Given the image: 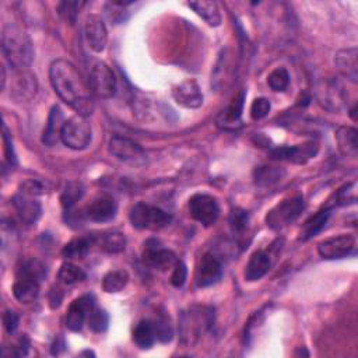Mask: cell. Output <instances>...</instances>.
<instances>
[{
  "mask_svg": "<svg viewBox=\"0 0 358 358\" xmlns=\"http://www.w3.org/2000/svg\"><path fill=\"white\" fill-rule=\"evenodd\" d=\"M94 245V237H80L72 239L62 249V255L66 259H83L87 257L91 246Z\"/></svg>",
  "mask_w": 358,
  "mask_h": 358,
  "instance_id": "cell-27",
  "label": "cell"
},
{
  "mask_svg": "<svg viewBox=\"0 0 358 358\" xmlns=\"http://www.w3.org/2000/svg\"><path fill=\"white\" fill-rule=\"evenodd\" d=\"M94 243H98L102 250L108 253H118L125 249L126 238L119 231H110L106 234H101L98 238L94 237Z\"/></svg>",
  "mask_w": 358,
  "mask_h": 358,
  "instance_id": "cell-28",
  "label": "cell"
},
{
  "mask_svg": "<svg viewBox=\"0 0 358 358\" xmlns=\"http://www.w3.org/2000/svg\"><path fill=\"white\" fill-rule=\"evenodd\" d=\"M13 206L19 213L20 219L27 226H34L41 219L42 208L38 196L34 193L19 189V192L13 196Z\"/></svg>",
  "mask_w": 358,
  "mask_h": 358,
  "instance_id": "cell-14",
  "label": "cell"
},
{
  "mask_svg": "<svg viewBox=\"0 0 358 358\" xmlns=\"http://www.w3.org/2000/svg\"><path fill=\"white\" fill-rule=\"evenodd\" d=\"M3 55L16 70L27 69L34 59V48L30 37L16 24H6L2 31Z\"/></svg>",
  "mask_w": 358,
  "mask_h": 358,
  "instance_id": "cell-2",
  "label": "cell"
},
{
  "mask_svg": "<svg viewBox=\"0 0 358 358\" xmlns=\"http://www.w3.org/2000/svg\"><path fill=\"white\" fill-rule=\"evenodd\" d=\"M59 280L63 283V284H68V286H72V284H76V283H81L86 280V273L83 269H80L79 266L70 263V262H66L61 266L59 269Z\"/></svg>",
  "mask_w": 358,
  "mask_h": 358,
  "instance_id": "cell-33",
  "label": "cell"
},
{
  "mask_svg": "<svg viewBox=\"0 0 358 358\" xmlns=\"http://www.w3.org/2000/svg\"><path fill=\"white\" fill-rule=\"evenodd\" d=\"M83 6H86V2H62L59 3L58 10L65 21H68L69 24H74Z\"/></svg>",
  "mask_w": 358,
  "mask_h": 358,
  "instance_id": "cell-36",
  "label": "cell"
},
{
  "mask_svg": "<svg viewBox=\"0 0 358 358\" xmlns=\"http://www.w3.org/2000/svg\"><path fill=\"white\" fill-rule=\"evenodd\" d=\"M118 212L117 201L107 195L95 197L84 210L87 220L94 223H107L115 219Z\"/></svg>",
  "mask_w": 358,
  "mask_h": 358,
  "instance_id": "cell-16",
  "label": "cell"
},
{
  "mask_svg": "<svg viewBox=\"0 0 358 358\" xmlns=\"http://www.w3.org/2000/svg\"><path fill=\"white\" fill-rule=\"evenodd\" d=\"M284 175L283 171L276 170L273 167H259L255 171V179H257L258 185H272L275 182H277L279 179H281V177Z\"/></svg>",
  "mask_w": 358,
  "mask_h": 358,
  "instance_id": "cell-34",
  "label": "cell"
},
{
  "mask_svg": "<svg viewBox=\"0 0 358 358\" xmlns=\"http://www.w3.org/2000/svg\"><path fill=\"white\" fill-rule=\"evenodd\" d=\"M2 140H3V152H5V160L10 167H14L17 164V157L14 152V147H13V141L9 133V129L6 128V125H3V135H2Z\"/></svg>",
  "mask_w": 358,
  "mask_h": 358,
  "instance_id": "cell-39",
  "label": "cell"
},
{
  "mask_svg": "<svg viewBox=\"0 0 358 358\" xmlns=\"http://www.w3.org/2000/svg\"><path fill=\"white\" fill-rule=\"evenodd\" d=\"M155 328H156V337L159 341L161 343H168L172 340V336H174V329L171 326V324L161 318V319H157L155 322Z\"/></svg>",
  "mask_w": 358,
  "mask_h": 358,
  "instance_id": "cell-40",
  "label": "cell"
},
{
  "mask_svg": "<svg viewBox=\"0 0 358 358\" xmlns=\"http://www.w3.org/2000/svg\"><path fill=\"white\" fill-rule=\"evenodd\" d=\"M84 195V186L81 182H69L61 196V201H62V206L65 209V212L72 210V208L74 204L83 197Z\"/></svg>",
  "mask_w": 358,
  "mask_h": 358,
  "instance_id": "cell-31",
  "label": "cell"
},
{
  "mask_svg": "<svg viewBox=\"0 0 358 358\" xmlns=\"http://www.w3.org/2000/svg\"><path fill=\"white\" fill-rule=\"evenodd\" d=\"M91 125L84 117L76 115L66 121L61 140L72 150H84L91 143Z\"/></svg>",
  "mask_w": 358,
  "mask_h": 358,
  "instance_id": "cell-8",
  "label": "cell"
},
{
  "mask_svg": "<svg viewBox=\"0 0 358 358\" xmlns=\"http://www.w3.org/2000/svg\"><path fill=\"white\" fill-rule=\"evenodd\" d=\"M188 6L209 26L219 27L221 24V14L216 2H204V0H200V2H190L188 3Z\"/></svg>",
  "mask_w": 358,
  "mask_h": 358,
  "instance_id": "cell-26",
  "label": "cell"
},
{
  "mask_svg": "<svg viewBox=\"0 0 358 358\" xmlns=\"http://www.w3.org/2000/svg\"><path fill=\"white\" fill-rule=\"evenodd\" d=\"M108 150L117 160L130 166H143L147 161V155L143 147L128 137L114 136L110 140Z\"/></svg>",
  "mask_w": 358,
  "mask_h": 358,
  "instance_id": "cell-10",
  "label": "cell"
},
{
  "mask_svg": "<svg viewBox=\"0 0 358 358\" xmlns=\"http://www.w3.org/2000/svg\"><path fill=\"white\" fill-rule=\"evenodd\" d=\"M243 102H245V91H241L232 101L231 104L223 111L220 125L226 129H235L241 125V117L243 111Z\"/></svg>",
  "mask_w": 358,
  "mask_h": 358,
  "instance_id": "cell-23",
  "label": "cell"
},
{
  "mask_svg": "<svg viewBox=\"0 0 358 358\" xmlns=\"http://www.w3.org/2000/svg\"><path fill=\"white\" fill-rule=\"evenodd\" d=\"M305 209L304 197L301 195L292 196L280 201L266 215V224L272 230H280L294 223Z\"/></svg>",
  "mask_w": 358,
  "mask_h": 358,
  "instance_id": "cell-7",
  "label": "cell"
},
{
  "mask_svg": "<svg viewBox=\"0 0 358 358\" xmlns=\"http://www.w3.org/2000/svg\"><path fill=\"white\" fill-rule=\"evenodd\" d=\"M65 123H66V121H65L62 110L58 106L52 107V110H50V114L48 117V123L43 130L42 141L49 147L55 146L61 140Z\"/></svg>",
  "mask_w": 358,
  "mask_h": 358,
  "instance_id": "cell-21",
  "label": "cell"
},
{
  "mask_svg": "<svg viewBox=\"0 0 358 358\" xmlns=\"http://www.w3.org/2000/svg\"><path fill=\"white\" fill-rule=\"evenodd\" d=\"M88 87L98 98L110 99L117 94L118 83L112 69L102 61L92 59L88 65Z\"/></svg>",
  "mask_w": 358,
  "mask_h": 358,
  "instance_id": "cell-4",
  "label": "cell"
},
{
  "mask_svg": "<svg viewBox=\"0 0 358 358\" xmlns=\"http://www.w3.org/2000/svg\"><path fill=\"white\" fill-rule=\"evenodd\" d=\"M186 277H188V269H186L185 263L178 261L177 265L174 266V272H172V276H171L172 286L177 287V288L182 287L185 284V281H186Z\"/></svg>",
  "mask_w": 358,
  "mask_h": 358,
  "instance_id": "cell-41",
  "label": "cell"
},
{
  "mask_svg": "<svg viewBox=\"0 0 358 358\" xmlns=\"http://www.w3.org/2000/svg\"><path fill=\"white\" fill-rule=\"evenodd\" d=\"M357 57H358L357 48H347V49L339 50L335 58L337 70L352 83H357V80H358Z\"/></svg>",
  "mask_w": 358,
  "mask_h": 358,
  "instance_id": "cell-20",
  "label": "cell"
},
{
  "mask_svg": "<svg viewBox=\"0 0 358 358\" xmlns=\"http://www.w3.org/2000/svg\"><path fill=\"white\" fill-rule=\"evenodd\" d=\"M336 139L343 155L346 156L357 155L358 143H357V130L354 128H348V126L340 128L336 133Z\"/></svg>",
  "mask_w": 358,
  "mask_h": 358,
  "instance_id": "cell-29",
  "label": "cell"
},
{
  "mask_svg": "<svg viewBox=\"0 0 358 358\" xmlns=\"http://www.w3.org/2000/svg\"><path fill=\"white\" fill-rule=\"evenodd\" d=\"M143 262L148 268L167 270L170 268H174L178 259H177V255L172 250L163 248V245L159 241L148 239L144 243Z\"/></svg>",
  "mask_w": 358,
  "mask_h": 358,
  "instance_id": "cell-11",
  "label": "cell"
},
{
  "mask_svg": "<svg viewBox=\"0 0 358 358\" xmlns=\"http://www.w3.org/2000/svg\"><path fill=\"white\" fill-rule=\"evenodd\" d=\"M19 324H20V318L16 312L13 311H6L3 314V326L6 329V332L9 335H14L16 330L19 329Z\"/></svg>",
  "mask_w": 358,
  "mask_h": 358,
  "instance_id": "cell-43",
  "label": "cell"
},
{
  "mask_svg": "<svg viewBox=\"0 0 358 358\" xmlns=\"http://www.w3.org/2000/svg\"><path fill=\"white\" fill-rule=\"evenodd\" d=\"M268 84L273 91H284L290 84V74L287 69L284 68L275 69L268 77Z\"/></svg>",
  "mask_w": 358,
  "mask_h": 358,
  "instance_id": "cell-35",
  "label": "cell"
},
{
  "mask_svg": "<svg viewBox=\"0 0 358 358\" xmlns=\"http://www.w3.org/2000/svg\"><path fill=\"white\" fill-rule=\"evenodd\" d=\"M272 104L268 98H257L250 106V117L253 121H261L269 115Z\"/></svg>",
  "mask_w": 358,
  "mask_h": 358,
  "instance_id": "cell-37",
  "label": "cell"
},
{
  "mask_svg": "<svg viewBox=\"0 0 358 358\" xmlns=\"http://www.w3.org/2000/svg\"><path fill=\"white\" fill-rule=\"evenodd\" d=\"M84 35L88 46L97 54L106 49L108 42V31L106 23L97 14H90L84 23Z\"/></svg>",
  "mask_w": 358,
  "mask_h": 358,
  "instance_id": "cell-18",
  "label": "cell"
},
{
  "mask_svg": "<svg viewBox=\"0 0 358 358\" xmlns=\"http://www.w3.org/2000/svg\"><path fill=\"white\" fill-rule=\"evenodd\" d=\"M248 223H249V215L242 210V209H234L230 215V226L232 228L234 232L237 234H241L246 230L248 227Z\"/></svg>",
  "mask_w": 358,
  "mask_h": 358,
  "instance_id": "cell-38",
  "label": "cell"
},
{
  "mask_svg": "<svg viewBox=\"0 0 358 358\" xmlns=\"http://www.w3.org/2000/svg\"><path fill=\"white\" fill-rule=\"evenodd\" d=\"M129 220L130 224L137 230L157 231L170 226L172 217L160 208L150 206V204L140 201L130 209Z\"/></svg>",
  "mask_w": 358,
  "mask_h": 358,
  "instance_id": "cell-6",
  "label": "cell"
},
{
  "mask_svg": "<svg viewBox=\"0 0 358 358\" xmlns=\"http://www.w3.org/2000/svg\"><path fill=\"white\" fill-rule=\"evenodd\" d=\"M189 213L201 226L212 227L219 220L220 208L213 196L199 193L189 199Z\"/></svg>",
  "mask_w": 358,
  "mask_h": 358,
  "instance_id": "cell-9",
  "label": "cell"
},
{
  "mask_svg": "<svg viewBox=\"0 0 358 358\" xmlns=\"http://www.w3.org/2000/svg\"><path fill=\"white\" fill-rule=\"evenodd\" d=\"M318 152V144L314 141L305 143V144H298V146H286V147H279L273 148L270 151V157L273 160L279 161H288L292 164H305L306 161H310L314 159Z\"/></svg>",
  "mask_w": 358,
  "mask_h": 358,
  "instance_id": "cell-13",
  "label": "cell"
},
{
  "mask_svg": "<svg viewBox=\"0 0 358 358\" xmlns=\"http://www.w3.org/2000/svg\"><path fill=\"white\" fill-rule=\"evenodd\" d=\"M213 322V311L209 308H197L193 306L188 312L182 315L179 329L182 341L186 344H193L199 337L206 332Z\"/></svg>",
  "mask_w": 358,
  "mask_h": 358,
  "instance_id": "cell-5",
  "label": "cell"
},
{
  "mask_svg": "<svg viewBox=\"0 0 358 358\" xmlns=\"http://www.w3.org/2000/svg\"><path fill=\"white\" fill-rule=\"evenodd\" d=\"M223 276V265L213 253L203 255L197 268H196V284L200 288L210 287L216 284Z\"/></svg>",
  "mask_w": 358,
  "mask_h": 358,
  "instance_id": "cell-15",
  "label": "cell"
},
{
  "mask_svg": "<svg viewBox=\"0 0 358 358\" xmlns=\"http://www.w3.org/2000/svg\"><path fill=\"white\" fill-rule=\"evenodd\" d=\"M330 212H332L330 209H324V210L318 212L315 216H312V217L306 220L304 223L302 228H301L299 239L301 241H308L312 237H315L317 234H319L325 228V226H326V223H328V220L332 215Z\"/></svg>",
  "mask_w": 358,
  "mask_h": 358,
  "instance_id": "cell-24",
  "label": "cell"
},
{
  "mask_svg": "<svg viewBox=\"0 0 358 358\" xmlns=\"http://www.w3.org/2000/svg\"><path fill=\"white\" fill-rule=\"evenodd\" d=\"M270 257L265 250H257L252 253L245 268V280L246 281H258L261 280L270 269Z\"/></svg>",
  "mask_w": 358,
  "mask_h": 358,
  "instance_id": "cell-22",
  "label": "cell"
},
{
  "mask_svg": "<svg viewBox=\"0 0 358 358\" xmlns=\"http://www.w3.org/2000/svg\"><path fill=\"white\" fill-rule=\"evenodd\" d=\"M157 337H156V328H155V322L144 319L140 321L135 330H133V341L136 343V346L139 348L147 350L150 347H152V344L156 343Z\"/></svg>",
  "mask_w": 358,
  "mask_h": 358,
  "instance_id": "cell-25",
  "label": "cell"
},
{
  "mask_svg": "<svg viewBox=\"0 0 358 358\" xmlns=\"http://www.w3.org/2000/svg\"><path fill=\"white\" fill-rule=\"evenodd\" d=\"M49 79L59 98L73 108L77 115L86 118L92 114L94 101L90 87L73 63L65 59L52 62L49 68Z\"/></svg>",
  "mask_w": 358,
  "mask_h": 358,
  "instance_id": "cell-1",
  "label": "cell"
},
{
  "mask_svg": "<svg viewBox=\"0 0 358 358\" xmlns=\"http://www.w3.org/2000/svg\"><path fill=\"white\" fill-rule=\"evenodd\" d=\"M355 250V238L350 234H341L328 238L318 245L319 257L326 261H336L347 258Z\"/></svg>",
  "mask_w": 358,
  "mask_h": 358,
  "instance_id": "cell-12",
  "label": "cell"
},
{
  "mask_svg": "<svg viewBox=\"0 0 358 358\" xmlns=\"http://www.w3.org/2000/svg\"><path fill=\"white\" fill-rule=\"evenodd\" d=\"M94 306H95V299L92 295H83L74 299L66 315L68 329L72 332H80Z\"/></svg>",
  "mask_w": 358,
  "mask_h": 358,
  "instance_id": "cell-19",
  "label": "cell"
},
{
  "mask_svg": "<svg viewBox=\"0 0 358 358\" xmlns=\"http://www.w3.org/2000/svg\"><path fill=\"white\" fill-rule=\"evenodd\" d=\"M87 322H88V328L94 333H104L108 330L110 326V315L106 310L94 306L91 312L88 314Z\"/></svg>",
  "mask_w": 358,
  "mask_h": 358,
  "instance_id": "cell-32",
  "label": "cell"
},
{
  "mask_svg": "<svg viewBox=\"0 0 358 358\" xmlns=\"http://www.w3.org/2000/svg\"><path fill=\"white\" fill-rule=\"evenodd\" d=\"M46 277L45 266L35 259L21 263L13 284V295L23 304L34 302L39 294L41 281Z\"/></svg>",
  "mask_w": 358,
  "mask_h": 358,
  "instance_id": "cell-3",
  "label": "cell"
},
{
  "mask_svg": "<svg viewBox=\"0 0 358 358\" xmlns=\"http://www.w3.org/2000/svg\"><path fill=\"white\" fill-rule=\"evenodd\" d=\"M172 97L177 101V104L188 108V110H196L203 106V92L200 86L196 80L188 79L179 83L172 90Z\"/></svg>",
  "mask_w": 358,
  "mask_h": 358,
  "instance_id": "cell-17",
  "label": "cell"
},
{
  "mask_svg": "<svg viewBox=\"0 0 358 358\" xmlns=\"http://www.w3.org/2000/svg\"><path fill=\"white\" fill-rule=\"evenodd\" d=\"M355 183H350V185H346L344 188H341L337 195H336V204H340V206H343V204H347L350 200L351 203L355 201V190L351 189Z\"/></svg>",
  "mask_w": 358,
  "mask_h": 358,
  "instance_id": "cell-42",
  "label": "cell"
},
{
  "mask_svg": "<svg viewBox=\"0 0 358 358\" xmlns=\"http://www.w3.org/2000/svg\"><path fill=\"white\" fill-rule=\"evenodd\" d=\"M129 283V275L126 270H112L102 279V288L106 292H119Z\"/></svg>",
  "mask_w": 358,
  "mask_h": 358,
  "instance_id": "cell-30",
  "label": "cell"
}]
</instances>
